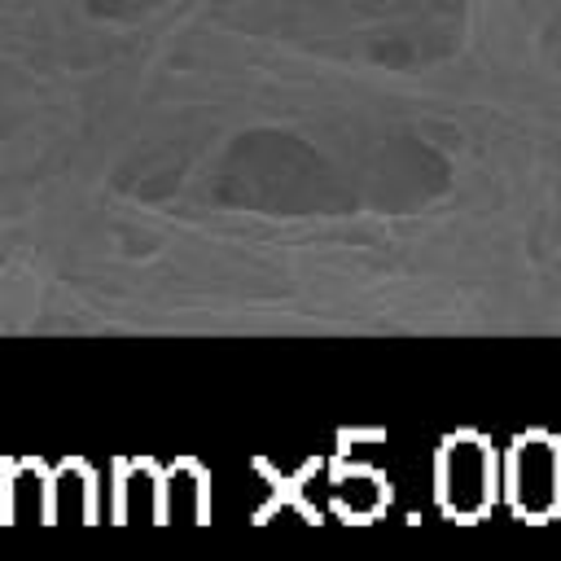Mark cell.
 Instances as JSON below:
<instances>
[{"label": "cell", "instance_id": "4", "mask_svg": "<svg viewBox=\"0 0 561 561\" xmlns=\"http://www.w3.org/2000/svg\"><path fill=\"white\" fill-rule=\"evenodd\" d=\"M114 513L123 522H162V469L153 460H127L114 473Z\"/></svg>", "mask_w": 561, "mask_h": 561}, {"label": "cell", "instance_id": "1", "mask_svg": "<svg viewBox=\"0 0 561 561\" xmlns=\"http://www.w3.org/2000/svg\"><path fill=\"white\" fill-rule=\"evenodd\" d=\"M434 495L438 508L456 522L486 517L491 504L500 500V456L482 434H451L443 438L434 456Z\"/></svg>", "mask_w": 561, "mask_h": 561}, {"label": "cell", "instance_id": "3", "mask_svg": "<svg viewBox=\"0 0 561 561\" xmlns=\"http://www.w3.org/2000/svg\"><path fill=\"white\" fill-rule=\"evenodd\" d=\"M0 500L9 522H53V469L39 460H18L4 478Z\"/></svg>", "mask_w": 561, "mask_h": 561}, {"label": "cell", "instance_id": "7", "mask_svg": "<svg viewBox=\"0 0 561 561\" xmlns=\"http://www.w3.org/2000/svg\"><path fill=\"white\" fill-rule=\"evenodd\" d=\"M333 504L342 517L351 522H368V517H381L386 504H390V486L368 473V469H337L333 473Z\"/></svg>", "mask_w": 561, "mask_h": 561}, {"label": "cell", "instance_id": "2", "mask_svg": "<svg viewBox=\"0 0 561 561\" xmlns=\"http://www.w3.org/2000/svg\"><path fill=\"white\" fill-rule=\"evenodd\" d=\"M500 495L526 522L561 513V443L552 434H522L500 460Z\"/></svg>", "mask_w": 561, "mask_h": 561}, {"label": "cell", "instance_id": "5", "mask_svg": "<svg viewBox=\"0 0 561 561\" xmlns=\"http://www.w3.org/2000/svg\"><path fill=\"white\" fill-rule=\"evenodd\" d=\"M206 517H210L206 473L188 460L162 469V522H206Z\"/></svg>", "mask_w": 561, "mask_h": 561}, {"label": "cell", "instance_id": "6", "mask_svg": "<svg viewBox=\"0 0 561 561\" xmlns=\"http://www.w3.org/2000/svg\"><path fill=\"white\" fill-rule=\"evenodd\" d=\"M96 517V473L83 460H61L53 469V522Z\"/></svg>", "mask_w": 561, "mask_h": 561}]
</instances>
